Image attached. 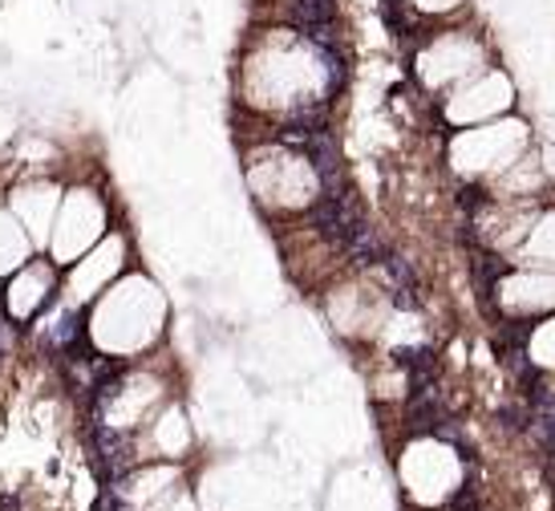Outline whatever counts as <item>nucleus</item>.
I'll return each mask as SVG.
<instances>
[{"label":"nucleus","instance_id":"nucleus-3","mask_svg":"<svg viewBox=\"0 0 555 511\" xmlns=\"http://www.w3.org/2000/svg\"><path fill=\"white\" fill-rule=\"evenodd\" d=\"M410 21H422V16H442L450 9H459L463 0H398Z\"/></svg>","mask_w":555,"mask_h":511},{"label":"nucleus","instance_id":"nucleus-1","mask_svg":"<svg viewBox=\"0 0 555 511\" xmlns=\"http://www.w3.org/2000/svg\"><path fill=\"white\" fill-rule=\"evenodd\" d=\"M53 293H57V272H53V264L33 260L29 268H21V272L9 280L0 309L9 312L16 325H25V321H33V317L53 301Z\"/></svg>","mask_w":555,"mask_h":511},{"label":"nucleus","instance_id":"nucleus-4","mask_svg":"<svg viewBox=\"0 0 555 511\" xmlns=\"http://www.w3.org/2000/svg\"><path fill=\"white\" fill-rule=\"evenodd\" d=\"M450 511H482V503H478V496H475V487L466 483L459 496L450 499Z\"/></svg>","mask_w":555,"mask_h":511},{"label":"nucleus","instance_id":"nucleus-2","mask_svg":"<svg viewBox=\"0 0 555 511\" xmlns=\"http://www.w3.org/2000/svg\"><path fill=\"white\" fill-rule=\"evenodd\" d=\"M90 443H93V467L106 483H118L134 467V438L122 426L109 422H90Z\"/></svg>","mask_w":555,"mask_h":511}]
</instances>
